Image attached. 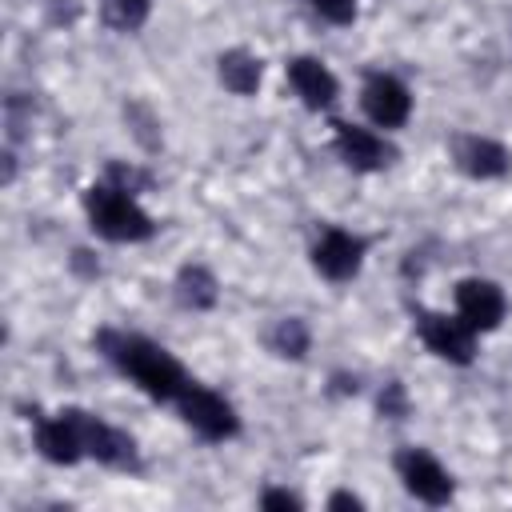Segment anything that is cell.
I'll return each mask as SVG.
<instances>
[{
    "label": "cell",
    "mask_w": 512,
    "mask_h": 512,
    "mask_svg": "<svg viewBox=\"0 0 512 512\" xmlns=\"http://www.w3.org/2000/svg\"><path fill=\"white\" fill-rule=\"evenodd\" d=\"M96 348L100 356L124 376L132 380L148 400L156 404H176V396L184 392V384L192 380L184 372V364L156 340L140 336V332H124V328H100L96 332Z\"/></svg>",
    "instance_id": "6da1fadb"
},
{
    "label": "cell",
    "mask_w": 512,
    "mask_h": 512,
    "mask_svg": "<svg viewBox=\"0 0 512 512\" xmlns=\"http://www.w3.org/2000/svg\"><path fill=\"white\" fill-rule=\"evenodd\" d=\"M84 212H88V224H92V232L100 240H112V244H144V240L156 236V220L144 212L140 196L128 184L112 180V176L96 180L84 192Z\"/></svg>",
    "instance_id": "7a4b0ae2"
},
{
    "label": "cell",
    "mask_w": 512,
    "mask_h": 512,
    "mask_svg": "<svg viewBox=\"0 0 512 512\" xmlns=\"http://www.w3.org/2000/svg\"><path fill=\"white\" fill-rule=\"evenodd\" d=\"M176 412H180V420H184L200 440H208V444H224V440L240 436V416H236L232 400H228L224 392L208 388V384L188 380L184 392L176 396Z\"/></svg>",
    "instance_id": "3957f363"
},
{
    "label": "cell",
    "mask_w": 512,
    "mask_h": 512,
    "mask_svg": "<svg viewBox=\"0 0 512 512\" xmlns=\"http://www.w3.org/2000/svg\"><path fill=\"white\" fill-rule=\"evenodd\" d=\"M88 416L84 408H60L52 416L32 420V448L48 464H80L88 460Z\"/></svg>",
    "instance_id": "277c9868"
},
{
    "label": "cell",
    "mask_w": 512,
    "mask_h": 512,
    "mask_svg": "<svg viewBox=\"0 0 512 512\" xmlns=\"http://www.w3.org/2000/svg\"><path fill=\"white\" fill-rule=\"evenodd\" d=\"M364 256H368V240L352 228H340V224H324L308 248V260L316 268V276L332 280V284H348L360 276L364 268Z\"/></svg>",
    "instance_id": "5b68a950"
},
{
    "label": "cell",
    "mask_w": 512,
    "mask_h": 512,
    "mask_svg": "<svg viewBox=\"0 0 512 512\" xmlns=\"http://www.w3.org/2000/svg\"><path fill=\"white\" fill-rule=\"evenodd\" d=\"M392 464H396V476H400V484H404V492H408L412 500H420V504H428V508H440V504L452 500V492H456L452 472H448L428 448L408 444V448L396 452Z\"/></svg>",
    "instance_id": "8992f818"
},
{
    "label": "cell",
    "mask_w": 512,
    "mask_h": 512,
    "mask_svg": "<svg viewBox=\"0 0 512 512\" xmlns=\"http://www.w3.org/2000/svg\"><path fill=\"white\" fill-rule=\"evenodd\" d=\"M412 324L436 360H448V364L476 360V332L456 312L448 316V312H432V308H412Z\"/></svg>",
    "instance_id": "52a82bcc"
},
{
    "label": "cell",
    "mask_w": 512,
    "mask_h": 512,
    "mask_svg": "<svg viewBox=\"0 0 512 512\" xmlns=\"http://www.w3.org/2000/svg\"><path fill=\"white\" fill-rule=\"evenodd\" d=\"M360 108H364V116L372 120V128L396 132V128H404L408 116H412V92H408V84H404L400 76L376 68V72H368L364 84H360Z\"/></svg>",
    "instance_id": "ba28073f"
},
{
    "label": "cell",
    "mask_w": 512,
    "mask_h": 512,
    "mask_svg": "<svg viewBox=\"0 0 512 512\" xmlns=\"http://www.w3.org/2000/svg\"><path fill=\"white\" fill-rule=\"evenodd\" d=\"M456 316L480 336V332H496L500 324H504V316H508V296H504V288L496 284V280H488V276H464L460 284H456Z\"/></svg>",
    "instance_id": "9c48e42d"
},
{
    "label": "cell",
    "mask_w": 512,
    "mask_h": 512,
    "mask_svg": "<svg viewBox=\"0 0 512 512\" xmlns=\"http://www.w3.org/2000/svg\"><path fill=\"white\" fill-rule=\"evenodd\" d=\"M332 148L352 172H380L396 160V148L392 140H384V132L364 124H344V120L332 124Z\"/></svg>",
    "instance_id": "30bf717a"
},
{
    "label": "cell",
    "mask_w": 512,
    "mask_h": 512,
    "mask_svg": "<svg viewBox=\"0 0 512 512\" xmlns=\"http://www.w3.org/2000/svg\"><path fill=\"white\" fill-rule=\"evenodd\" d=\"M448 152H452V164L472 180H500L512 172V152L500 140L480 132H456L448 140Z\"/></svg>",
    "instance_id": "8fae6325"
},
{
    "label": "cell",
    "mask_w": 512,
    "mask_h": 512,
    "mask_svg": "<svg viewBox=\"0 0 512 512\" xmlns=\"http://www.w3.org/2000/svg\"><path fill=\"white\" fill-rule=\"evenodd\" d=\"M284 76L308 112H328L340 100V80L332 76V68L320 56H292L284 64Z\"/></svg>",
    "instance_id": "7c38bea8"
},
{
    "label": "cell",
    "mask_w": 512,
    "mask_h": 512,
    "mask_svg": "<svg viewBox=\"0 0 512 512\" xmlns=\"http://www.w3.org/2000/svg\"><path fill=\"white\" fill-rule=\"evenodd\" d=\"M88 460H96L104 468H116V472H136L140 468V448L124 428H116V424H108L104 416L92 412L88 416Z\"/></svg>",
    "instance_id": "4fadbf2b"
},
{
    "label": "cell",
    "mask_w": 512,
    "mask_h": 512,
    "mask_svg": "<svg viewBox=\"0 0 512 512\" xmlns=\"http://www.w3.org/2000/svg\"><path fill=\"white\" fill-rule=\"evenodd\" d=\"M216 72H220V84L236 96H252L260 88V76H264V64L260 56H252L248 48H232L216 60Z\"/></svg>",
    "instance_id": "5bb4252c"
},
{
    "label": "cell",
    "mask_w": 512,
    "mask_h": 512,
    "mask_svg": "<svg viewBox=\"0 0 512 512\" xmlns=\"http://www.w3.org/2000/svg\"><path fill=\"white\" fill-rule=\"evenodd\" d=\"M176 300L192 312H208L220 300V284L204 264H184L176 272Z\"/></svg>",
    "instance_id": "9a60e30c"
},
{
    "label": "cell",
    "mask_w": 512,
    "mask_h": 512,
    "mask_svg": "<svg viewBox=\"0 0 512 512\" xmlns=\"http://www.w3.org/2000/svg\"><path fill=\"white\" fill-rule=\"evenodd\" d=\"M268 348L276 352V356H284V360H304V352L312 348V332H308V324L300 320V316H280L272 328H268Z\"/></svg>",
    "instance_id": "2e32d148"
},
{
    "label": "cell",
    "mask_w": 512,
    "mask_h": 512,
    "mask_svg": "<svg viewBox=\"0 0 512 512\" xmlns=\"http://www.w3.org/2000/svg\"><path fill=\"white\" fill-rule=\"evenodd\" d=\"M308 8L324 24H336V28H348L356 20V0H308Z\"/></svg>",
    "instance_id": "e0dca14e"
},
{
    "label": "cell",
    "mask_w": 512,
    "mask_h": 512,
    "mask_svg": "<svg viewBox=\"0 0 512 512\" xmlns=\"http://www.w3.org/2000/svg\"><path fill=\"white\" fill-rule=\"evenodd\" d=\"M380 416H388V420H404L408 416V392H404V384L400 380H388L384 388H380Z\"/></svg>",
    "instance_id": "ac0fdd59"
},
{
    "label": "cell",
    "mask_w": 512,
    "mask_h": 512,
    "mask_svg": "<svg viewBox=\"0 0 512 512\" xmlns=\"http://www.w3.org/2000/svg\"><path fill=\"white\" fill-rule=\"evenodd\" d=\"M304 500L296 496V492H288V488H268V492H260V508H300Z\"/></svg>",
    "instance_id": "d6986e66"
},
{
    "label": "cell",
    "mask_w": 512,
    "mask_h": 512,
    "mask_svg": "<svg viewBox=\"0 0 512 512\" xmlns=\"http://www.w3.org/2000/svg\"><path fill=\"white\" fill-rule=\"evenodd\" d=\"M148 4H152V0H116V8H120V20H124L128 28L144 24V16H148Z\"/></svg>",
    "instance_id": "ffe728a7"
},
{
    "label": "cell",
    "mask_w": 512,
    "mask_h": 512,
    "mask_svg": "<svg viewBox=\"0 0 512 512\" xmlns=\"http://www.w3.org/2000/svg\"><path fill=\"white\" fill-rule=\"evenodd\" d=\"M328 508H364V500L356 492H332L328 496Z\"/></svg>",
    "instance_id": "44dd1931"
}]
</instances>
